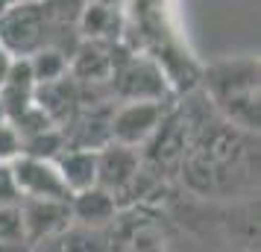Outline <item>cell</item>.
I'll return each instance as SVG.
<instances>
[{"instance_id":"3","label":"cell","mask_w":261,"mask_h":252,"mask_svg":"<svg viewBox=\"0 0 261 252\" xmlns=\"http://www.w3.org/2000/svg\"><path fill=\"white\" fill-rule=\"evenodd\" d=\"M165 118L167 111L162 100H123L109 115V141L141 150L153 141Z\"/></svg>"},{"instance_id":"5","label":"cell","mask_w":261,"mask_h":252,"mask_svg":"<svg viewBox=\"0 0 261 252\" xmlns=\"http://www.w3.org/2000/svg\"><path fill=\"white\" fill-rule=\"evenodd\" d=\"M141 176V153L135 147L106 141L97 147V185L115 197H123Z\"/></svg>"},{"instance_id":"13","label":"cell","mask_w":261,"mask_h":252,"mask_svg":"<svg viewBox=\"0 0 261 252\" xmlns=\"http://www.w3.org/2000/svg\"><path fill=\"white\" fill-rule=\"evenodd\" d=\"M9 120V115H6V106H3V100H0V123H6Z\"/></svg>"},{"instance_id":"2","label":"cell","mask_w":261,"mask_h":252,"mask_svg":"<svg viewBox=\"0 0 261 252\" xmlns=\"http://www.w3.org/2000/svg\"><path fill=\"white\" fill-rule=\"evenodd\" d=\"M50 15L44 0H21L9 9H0V47L12 59L33 56L41 47H53L47 38Z\"/></svg>"},{"instance_id":"1","label":"cell","mask_w":261,"mask_h":252,"mask_svg":"<svg viewBox=\"0 0 261 252\" xmlns=\"http://www.w3.org/2000/svg\"><path fill=\"white\" fill-rule=\"evenodd\" d=\"M212 97L217 108L244 132H258V65L252 59L223 65L212 76Z\"/></svg>"},{"instance_id":"10","label":"cell","mask_w":261,"mask_h":252,"mask_svg":"<svg viewBox=\"0 0 261 252\" xmlns=\"http://www.w3.org/2000/svg\"><path fill=\"white\" fill-rule=\"evenodd\" d=\"M21 153H24V138H21V132L15 129V123L12 120L0 123V164L15 161Z\"/></svg>"},{"instance_id":"11","label":"cell","mask_w":261,"mask_h":252,"mask_svg":"<svg viewBox=\"0 0 261 252\" xmlns=\"http://www.w3.org/2000/svg\"><path fill=\"white\" fill-rule=\"evenodd\" d=\"M18 203H21V191H18V185H15L12 167H9V164H0V208L18 205Z\"/></svg>"},{"instance_id":"12","label":"cell","mask_w":261,"mask_h":252,"mask_svg":"<svg viewBox=\"0 0 261 252\" xmlns=\"http://www.w3.org/2000/svg\"><path fill=\"white\" fill-rule=\"evenodd\" d=\"M9 65H12V56H9L6 50L0 47V85H3V79H6V71H9Z\"/></svg>"},{"instance_id":"7","label":"cell","mask_w":261,"mask_h":252,"mask_svg":"<svg viewBox=\"0 0 261 252\" xmlns=\"http://www.w3.org/2000/svg\"><path fill=\"white\" fill-rule=\"evenodd\" d=\"M18 208H21L24 238L30 243V249H36L44 240L62 235L65 229H71L68 203H59V200H21Z\"/></svg>"},{"instance_id":"6","label":"cell","mask_w":261,"mask_h":252,"mask_svg":"<svg viewBox=\"0 0 261 252\" xmlns=\"http://www.w3.org/2000/svg\"><path fill=\"white\" fill-rule=\"evenodd\" d=\"M120 211V203L115 193H109L100 185H91L85 191L71 193L68 200V214H71V226L85 229V232H106L115 226Z\"/></svg>"},{"instance_id":"9","label":"cell","mask_w":261,"mask_h":252,"mask_svg":"<svg viewBox=\"0 0 261 252\" xmlns=\"http://www.w3.org/2000/svg\"><path fill=\"white\" fill-rule=\"evenodd\" d=\"M27 62H30V73H33L36 88L62 82V79L68 76V71H71L68 53L59 50V47H41V50H36L33 56H27Z\"/></svg>"},{"instance_id":"4","label":"cell","mask_w":261,"mask_h":252,"mask_svg":"<svg viewBox=\"0 0 261 252\" xmlns=\"http://www.w3.org/2000/svg\"><path fill=\"white\" fill-rule=\"evenodd\" d=\"M15 176V185L21 191V200H59L68 203L71 191L65 188L56 161L50 158H36V156H18L15 161H9Z\"/></svg>"},{"instance_id":"8","label":"cell","mask_w":261,"mask_h":252,"mask_svg":"<svg viewBox=\"0 0 261 252\" xmlns=\"http://www.w3.org/2000/svg\"><path fill=\"white\" fill-rule=\"evenodd\" d=\"M53 161H56V170H59L62 182H65V188L71 193L97 185V150H88V147H65Z\"/></svg>"}]
</instances>
